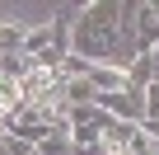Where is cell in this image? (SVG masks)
I'll use <instances>...</instances> for the list:
<instances>
[{
  "label": "cell",
  "instance_id": "obj_1",
  "mask_svg": "<svg viewBox=\"0 0 159 155\" xmlns=\"http://www.w3.org/2000/svg\"><path fill=\"white\" fill-rule=\"evenodd\" d=\"M70 56L126 70L140 56L136 5H117V0H94V5H84L80 19H75V33H70Z\"/></svg>",
  "mask_w": 159,
  "mask_h": 155
},
{
  "label": "cell",
  "instance_id": "obj_2",
  "mask_svg": "<svg viewBox=\"0 0 159 155\" xmlns=\"http://www.w3.org/2000/svg\"><path fill=\"white\" fill-rule=\"evenodd\" d=\"M98 108H103V113H112L117 122H136V127H145V118H150V104H145V94H136V90L103 94V99H98Z\"/></svg>",
  "mask_w": 159,
  "mask_h": 155
},
{
  "label": "cell",
  "instance_id": "obj_3",
  "mask_svg": "<svg viewBox=\"0 0 159 155\" xmlns=\"http://www.w3.org/2000/svg\"><path fill=\"white\" fill-rule=\"evenodd\" d=\"M136 38H140V56H150L159 47V5L154 0H140L136 5Z\"/></svg>",
  "mask_w": 159,
  "mask_h": 155
},
{
  "label": "cell",
  "instance_id": "obj_4",
  "mask_svg": "<svg viewBox=\"0 0 159 155\" xmlns=\"http://www.w3.org/2000/svg\"><path fill=\"white\" fill-rule=\"evenodd\" d=\"M84 80L98 90V94H117V90H126V70H117V66H98V61H89V75Z\"/></svg>",
  "mask_w": 159,
  "mask_h": 155
},
{
  "label": "cell",
  "instance_id": "obj_5",
  "mask_svg": "<svg viewBox=\"0 0 159 155\" xmlns=\"http://www.w3.org/2000/svg\"><path fill=\"white\" fill-rule=\"evenodd\" d=\"M150 85H154V56H136V61L126 66V90L145 94Z\"/></svg>",
  "mask_w": 159,
  "mask_h": 155
},
{
  "label": "cell",
  "instance_id": "obj_6",
  "mask_svg": "<svg viewBox=\"0 0 159 155\" xmlns=\"http://www.w3.org/2000/svg\"><path fill=\"white\" fill-rule=\"evenodd\" d=\"M52 47H56V28H52V24H38V28L24 33V56H42V52H52Z\"/></svg>",
  "mask_w": 159,
  "mask_h": 155
},
{
  "label": "cell",
  "instance_id": "obj_7",
  "mask_svg": "<svg viewBox=\"0 0 159 155\" xmlns=\"http://www.w3.org/2000/svg\"><path fill=\"white\" fill-rule=\"evenodd\" d=\"M150 56H154V80H159V47H154V52H150Z\"/></svg>",
  "mask_w": 159,
  "mask_h": 155
},
{
  "label": "cell",
  "instance_id": "obj_8",
  "mask_svg": "<svg viewBox=\"0 0 159 155\" xmlns=\"http://www.w3.org/2000/svg\"><path fill=\"white\" fill-rule=\"evenodd\" d=\"M154 5H159V0H154Z\"/></svg>",
  "mask_w": 159,
  "mask_h": 155
}]
</instances>
